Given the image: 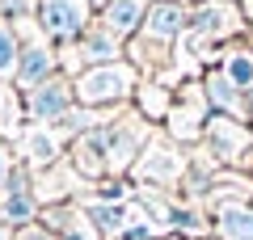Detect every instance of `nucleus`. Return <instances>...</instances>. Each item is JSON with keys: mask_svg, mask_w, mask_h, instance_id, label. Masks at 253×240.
Returning a JSON list of instances; mask_svg holds the SVG:
<instances>
[{"mask_svg": "<svg viewBox=\"0 0 253 240\" xmlns=\"http://www.w3.org/2000/svg\"><path fill=\"white\" fill-rule=\"evenodd\" d=\"M139 68L131 59L106 63V68H84L76 76V101L84 110H118L139 93Z\"/></svg>", "mask_w": 253, "mask_h": 240, "instance_id": "f257e3e1", "label": "nucleus"}, {"mask_svg": "<svg viewBox=\"0 0 253 240\" xmlns=\"http://www.w3.org/2000/svg\"><path fill=\"white\" fill-rule=\"evenodd\" d=\"M207 122H211V106H207V93H203L199 80H186L173 101L169 118H165V135H169L177 148H190V143H203L207 135Z\"/></svg>", "mask_w": 253, "mask_h": 240, "instance_id": "f03ea898", "label": "nucleus"}, {"mask_svg": "<svg viewBox=\"0 0 253 240\" xmlns=\"http://www.w3.org/2000/svg\"><path fill=\"white\" fill-rule=\"evenodd\" d=\"M135 173L144 186H177V181H186L190 173V156L186 148H177V143L169 139V135H152V143L144 148V156L135 160Z\"/></svg>", "mask_w": 253, "mask_h": 240, "instance_id": "7ed1b4c3", "label": "nucleus"}, {"mask_svg": "<svg viewBox=\"0 0 253 240\" xmlns=\"http://www.w3.org/2000/svg\"><path fill=\"white\" fill-rule=\"evenodd\" d=\"M38 30L55 42H81L93 30V4L89 0H38Z\"/></svg>", "mask_w": 253, "mask_h": 240, "instance_id": "20e7f679", "label": "nucleus"}, {"mask_svg": "<svg viewBox=\"0 0 253 240\" xmlns=\"http://www.w3.org/2000/svg\"><path fill=\"white\" fill-rule=\"evenodd\" d=\"M190 9H194V4H186V0H152L139 38L161 42V46H173L177 38L190 34Z\"/></svg>", "mask_w": 253, "mask_h": 240, "instance_id": "39448f33", "label": "nucleus"}, {"mask_svg": "<svg viewBox=\"0 0 253 240\" xmlns=\"http://www.w3.org/2000/svg\"><path fill=\"white\" fill-rule=\"evenodd\" d=\"M76 106V80L68 76H51L46 84H38L34 93H30V118L34 122H59V118H68Z\"/></svg>", "mask_w": 253, "mask_h": 240, "instance_id": "423d86ee", "label": "nucleus"}, {"mask_svg": "<svg viewBox=\"0 0 253 240\" xmlns=\"http://www.w3.org/2000/svg\"><path fill=\"white\" fill-rule=\"evenodd\" d=\"M199 84H203V93H207L211 114H224V118H241V122H249V97H245V93H236V84L215 68V63H211L207 72H199Z\"/></svg>", "mask_w": 253, "mask_h": 240, "instance_id": "0eeeda50", "label": "nucleus"}, {"mask_svg": "<svg viewBox=\"0 0 253 240\" xmlns=\"http://www.w3.org/2000/svg\"><path fill=\"white\" fill-rule=\"evenodd\" d=\"M51 76H55V51L42 42V38L26 42L21 46V59H17V84L34 93L38 84H46Z\"/></svg>", "mask_w": 253, "mask_h": 240, "instance_id": "6e6552de", "label": "nucleus"}, {"mask_svg": "<svg viewBox=\"0 0 253 240\" xmlns=\"http://www.w3.org/2000/svg\"><path fill=\"white\" fill-rule=\"evenodd\" d=\"M144 17H148V0H110L106 13H101V26L114 38L131 42V38H139V30H144Z\"/></svg>", "mask_w": 253, "mask_h": 240, "instance_id": "1a4fd4ad", "label": "nucleus"}, {"mask_svg": "<svg viewBox=\"0 0 253 240\" xmlns=\"http://www.w3.org/2000/svg\"><path fill=\"white\" fill-rule=\"evenodd\" d=\"M72 55H81L89 68H106V63H118V59H123L126 46H123V38H114V34H110V30L97 21V26H93L89 34L72 46Z\"/></svg>", "mask_w": 253, "mask_h": 240, "instance_id": "9d476101", "label": "nucleus"}, {"mask_svg": "<svg viewBox=\"0 0 253 240\" xmlns=\"http://www.w3.org/2000/svg\"><path fill=\"white\" fill-rule=\"evenodd\" d=\"M215 68L236 84V93H245V97L253 101V46L245 42V38H236V42H228L224 51H219Z\"/></svg>", "mask_w": 253, "mask_h": 240, "instance_id": "9b49d317", "label": "nucleus"}, {"mask_svg": "<svg viewBox=\"0 0 253 240\" xmlns=\"http://www.w3.org/2000/svg\"><path fill=\"white\" fill-rule=\"evenodd\" d=\"M84 211H89V219H93V228H97L101 240H123V232L135 219L126 202H89Z\"/></svg>", "mask_w": 253, "mask_h": 240, "instance_id": "f8f14e48", "label": "nucleus"}, {"mask_svg": "<svg viewBox=\"0 0 253 240\" xmlns=\"http://www.w3.org/2000/svg\"><path fill=\"white\" fill-rule=\"evenodd\" d=\"M211 240H253V202L211 215Z\"/></svg>", "mask_w": 253, "mask_h": 240, "instance_id": "ddd939ff", "label": "nucleus"}, {"mask_svg": "<svg viewBox=\"0 0 253 240\" xmlns=\"http://www.w3.org/2000/svg\"><path fill=\"white\" fill-rule=\"evenodd\" d=\"M173 101H177V93H173V89L148 80V84H139V93H135V114L144 118V122H165L169 110H173Z\"/></svg>", "mask_w": 253, "mask_h": 240, "instance_id": "4468645a", "label": "nucleus"}, {"mask_svg": "<svg viewBox=\"0 0 253 240\" xmlns=\"http://www.w3.org/2000/svg\"><path fill=\"white\" fill-rule=\"evenodd\" d=\"M4 219H9V223H30V219H34V198H30L26 173H13V181H9V194H4Z\"/></svg>", "mask_w": 253, "mask_h": 240, "instance_id": "2eb2a0df", "label": "nucleus"}, {"mask_svg": "<svg viewBox=\"0 0 253 240\" xmlns=\"http://www.w3.org/2000/svg\"><path fill=\"white\" fill-rule=\"evenodd\" d=\"M26 156H30V164H34V169H51L55 160H59V143H55V135L34 131V135L26 139Z\"/></svg>", "mask_w": 253, "mask_h": 240, "instance_id": "dca6fc26", "label": "nucleus"}, {"mask_svg": "<svg viewBox=\"0 0 253 240\" xmlns=\"http://www.w3.org/2000/svg\"><path fill=\"white\" fill-rule=\"evenodd\" d=\"M17 59H21V42L9 30V21L0 17V76H13L17 72Z\"/></svg>", "mask_w": 253, "mask_h": 240, "instance_id": "f3484780", "label": "nucleus"}, {"mask_svg": "<svg viewBox=\"0 0 253 240\" xmlns=\"http://www.w3.org/2000/svg\"><path fill=\"white\" fill-rule=\"evenodd\" d=\"M126 194H131V186L123 177H106L97 186V202H126Z\"/></svg>", "mask_w": 253, "mask_h": 240, "instance_id": "a211bd4d", "label": "nucleus"}, {"mask_svg": "<svg viewBox=\"0 0 253 240\" xmlns=\"http://www.w3.org/2000/svg\"><path fill=\"white\" fill-rule=\"evenodd\" d=\"M89 4H93L97 13H106V4H110V0H89Z\"/></svg>", "mask_w": 253, "mask_h": 240, "instance_id": "6ab92c4d", "label": "nucleus"}, {"mask_svg": "<svg viewBox=\"0 0 253 240\" xmlns=\"http://www.w3.org/2000/svg\"><path fill=\"white\" fill-rule=\"evenodd\" d=\"M0 181H4V152H0Z\"/></svg>", "mask_w": 253, "mask_h": 240, "instance_id": "aec40b11", "label": "nucleus"}, {"mask_svg": "<svg viewBox=\"0 0 253 240\" xmlns=\"http://www.w3.org/2000/svg\"><path fill=\"white\" fill-rule=\"evenodd\" d=\"M161 240H181V236H173V232H165V236H161Z\"/></svg>", "mask_w": 253, "mask_h": 240, "instance_id": "412c9836", "label": "nucleus"}, {"mask_svg": "<svg viewBox=\"0 0 253 240\" xmlns=\"http://www.w3.org/2000/svg\"><path fill=\"white\" fill-rule=\"evenodd\" d=\"M186 4H207V0H186Z\"/></svg>", "mask_w": 253, "mask_h": 240, "instance_id": "4be33fe9", "label": "nucleus"}, {"mask_svg": "<svg viewBox=\"0 0 253 240\" xmlns=\"http://www.w3.org/2000/svg\"><path fill=\"white\" fill-rule=\"evenodd\" d=\"M148 4H152V0H148Z\"/></svg>", "mask_w": 253, "mask_h": 240, "instance_id": "5701e85b", "label": "nucleus"}]
</instances>
